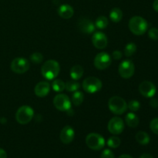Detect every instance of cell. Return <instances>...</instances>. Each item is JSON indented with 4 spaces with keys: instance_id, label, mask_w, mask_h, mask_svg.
Returning <instances> with one entry per match:
<instances>
[{
    "instance_id": "obj_24",
    "label": "cell",
    "mask_w": 158,
    "mask_h": 158,
    "mask_svg": "<svg viewBox=\"0 0 158 158\" xmlns=\"http://www.w3.org/2000/svg\"><path fill=\"white\" fill-rule=\"evenodd\" d=\"M65 86H66V83L61 80H55L52 82V87L53 90L57 93L63 92L65 89Z\"/></svg>"
},
{
    "instance_id": "obj_10",
    "label": "cell",
    "mask_w": 158,
    "mask_h": 158,
    "mask_svg": "<svg viewBox=\"0 0 158 158\" xmlns=\"http://www.w3.org/2000/svg\"><path fill=\"white\" fill-rule=\"evenodd\" d=\"M112 60L110 56L106 52H100L94 59V66L97 69L103 70L110 66Z\"/></svg>"
},
{
    "instance_id": "obj_13",
    "label": "cell",
    "mask_w": 158,
    "mask_h": 158,
    "mask_svg": "<svg viewBox=\"0 0 158 158\" xmlns=\"http://www.w3.org/2000/svg\"><path fill=\"white\" fill-rule=\"evenodd\" d=\"M77 27L78 29L83 33L90 34L95 31V25L91 20L86 18H80L77 22Z\"/></svg>"
},
{
    "instance_id": "obj_33",
    "label": "cell",
    "mask_w": 158,
    "mask_h": 158,
    "mask_svg": "<svg viewBox=\"0 0 158 158\" xmlns=\"http://www.w3.org/2000/svg\"><path fill=\"white\" fill-rule=\"evenodd\" d=\"M113 58L114 59V60H120V59L122 58V52H120V51L119 50H116V51H114L113 52Z\"/></svg>"
},
{
    "instance_id": "obj_26",
    "label": "cell",
    "mask_w": 158,
    "mask_h": 158,
    "mask_svg": "<svg viewBox=\"0 0 158 158\" xmlns=\"http://www.w3.org/2000/svg\"><path fill=\"white\" fill-rule=\"evenodd\" d=\"M80 87V84L76 81H68L65 86V89L68 92H75V91L78 90Z\"/></svg>"
},
{
    "instance_id": "obj_30",
    "label": "cell",
    "mask_w": 158,
    "mask_h": 158,
    "mask_svg": "<svg viewBox=\"0 0 158 158\" xmlns=\"http://www.w3.org/2000/svg\"><path fill=\"white\" fill-rule=\"evenodd\" d=\"M150 128L153 133L158 135V118H154L150 123Z\"/></svg>"
},
{
    "instance_id": "obj_38",
    "label": "cell",
    "mask_w": 158,
    "mask_h": 158,
    "mask_svg": "<svg viewBox=\"0 0 158 158\" xmlns=\"http://www.w3.org/2000/svg\"><path fill=\"white\" fill-rule=\"evenodd\" d=\"M119 158H133L131 155H128V154H123V155H120Z\"/></svg>"
},
{
    "instance_id": "obj_3",
    "label": "cell",
    "mask_w": 158,
    "mask_h": 158,
    "mask_svg": "<svg viewBox=\"0 0 158 158\" xmlns=\"http://www.w3.org/2000/svg\"><path fill=\"white\" fill-rule=\"evenodd\" d=\"M108 107L113 114L121 115L127 110V103L122 97L114 96L109 100Z\"/></svg>"
},
{
    "instance_id": "obj_37",
    "label": "cell",
    "mask_w": 158,
    "mask_h": 158,
    "mask_svg": "<svg viewBox=\"0 0 158 158\" xmlns=\"http://www.w3.org/2000/svg\"><path fill=\"white\" fill-rule=\"evenodd\" d=\"M139 158H153V156L150 154H143Z\"/></svg>"
},
{
    "instance_id": "obj_28",
    "label": "cell",
    "mask_w": 158,
    "mask_h": 158,
    "mask_svg": "<svg viewBox=\"0 0 158 158\" xmlns=\"http://www.w3.org/2000/svg\"><path fill=\"white\" fill-rule=\"evenodd\" d=\"M30 60L33 63H40L43 62V56L40 52H34L30 56Z\"/></svg>"
},
{
    "instance_id": "obj_11",
    "label": "cell",
    "mask_w": 158,
    "mask_h": 158,
    "mask_svg": "<svg viewBox=\"0 0 158 158\" xmlns=\"http://www.w3.org/2000/svg\"><path fill=\"white\" fill-rule=\"evenodd\" d=\"M107 128L110 133L114 135H118L124 130V123L120 117H114L108 123Z\"/></svg>"
},
{
    "instance_id": "obj_34",
    "label": "cell",
    "mask_w": 158,
    "mask_h": 158,
    "mask_svg": "<svg viewBox=\"0 0 158 158\" xmlns=\"http://www.w3.org/2000/svg\"><path fill=\"white\" fill-rule=\"evenodd\" d=\"M150 105L152 106L153 108H157L158 107V100L156 98L151 99V100L150 101Z\"/></svg>"
},
{
    "instance_id": "obj_23",
    "label": "cell",
    "mask_w": 158,
    "mask_h": 158,
    "mask_svg": "<svg viewBox=\"0 0 158 158\" xmlns=\"http://www.w3.org/2000/svg\"><path fill=\"white\" fill-rule=\"evenodd\" d=\"M108 24H109V21L106 16H100L96 20L95 26L99 29H103L107 27Z\"/></svg>"
},
{
    "instance_id": "obj_12",
    "label": "cell",
    "mask_w": 158,
    "mask_h": 158,
    "mask_svg": "<svg viewBox=\"0 0 158 158\" xmlns=\"http://www.w3.org/2000/svg\"><path fill=\"white\" fill-rule=\"evenodd\" d=\"M139 91L142 96L148 98L153 97L156 94L157 88L153 83L150 81H143L139 86Z\"/></svg>"
},
{
    "instance_id": "obj_5",
    "label": "cell",
    "mask_w": 158,
    "mask_h": 158,
    "mask_svg": "<svg viewBox=\"0 0 158 158\" xmlns=\"http://www.w3.org/2000/svg\"><path fill=\"white\" fill-rule=\"evenodd\" d=\"M86 143L91 150L100 151L105 146V140L100 134L91 133L86 136Z\"/></svg>"
},
{
    "instance_id": "obj_25",
    "label": "cell",
    "mask_w": 158,
    "mask_h": 158,
    "mask_svg": "<svg viewBox=\"0 0 158 158\" xmlns=\"http://www.w3.org/2000/svg\"><path fill=\"white\" fill-rule=\"evenodd\" d=\"M137 51V46L135 43H130L126 46L124 49V54L126 56L129 57L134 55Z\"/></svg>"
},
{
    "instance_id": "obj_1",
    "label": "cell",
    "mask_w": 158,
    "mask_h": 158,
    "mask_svg": "<svg viewBox=\"0 0 158 158\" xmlns=\"http://www.w3.org/2000/svg\"><path fill=\"white\" fill-rule=\"evenodd\" d=\"M60 71V64L57 61L49 60L45 62L41 68V73L44 78L52 80L57 77Z\"/></svg>"
},
{
    "instance_id": "obj_31",
    "label": "cell",
    "mask_w": 158,
    "mask_h": 158,
    "mask_svg": "<svg viewBox=\"0 0 158 158\" xmlns=\"http://www.w3.org/2000/svg\"><path fill=\"white\" fill-rule=\"evenodd\" d=\"M148 35L153 40H158V29L151 28L148 31Z\"/></svg>"
},
{
    "instance_id": "obj_2",
    "label": "cell",
    "mask_w": 158,
    "mask_h": 158,
    "mask_svg": "<svg viewBox=\"0 0 158 158\" xmlns=\"http://www.w3.org/2000/svg\"><path fill=\"white\" fill-rule=\"evenodd\" d=\"M148 23L145 19L141 16H134L130 19L129 29L132 33L136 35H143L147 32Z\"/></svg>"
},
{
    "instance_id": "obj_29",
    "label": "cell",
    "mask_w": 158,
    "mask_h": 158,
    "mask_svg": "<svg viewBox=\"0 0 158 158\" xmlns=\"http://www.w3.org/2000/svg\"><path fill=\"white\" fill-rule=\"evenodd\" d=\"M127 107L131 110L133 112H136V111L138 110L140 107V104L137 100H131L129 102L127 105Z\"/></svg>"
},
{
    "instance_id": "obj_16",
    "label": "cell",
    "mask_w": 158,
    "mask_h": 158,
    "mask_svg": "<svg viewBox=\"0 0 158 158\" xmlns=\"http://www.w3.org/2000/svg\"><path fill=\"white\" fill-rule=\"evenodd\" d=\"M50 91V85L47 82L42 81L37 83L34 89L35 94L39 97H44L49 94Z\"/></svg>"
},
{
    "instance_id": "obj_7",
    "label": "cell",
    "mask_w": 158,
    "mask_h": 158,
    "mask_svg": "<svg viewBox=\"0 0 158 158\" xmlns=\"http://www.w3.org/2000/svg\"><path fill=\"white\" fill-rule=\"evenodd\" d=\"M10 67L15 73L23 74L29 70L30 65H29V62L27 59L18 57L12 60Z\"/></svg>"
},
{
    "instance_id": "obj_35",
    "label": "cell",
    "mask_w": 158,
    "mask_h": 158,
    "mask_svg": "<svg viewBox=\"0 0 158 158\" xmlns=\"http://www.w3.org/2000/svg\"><path fill=\"white\" fill-rule=\"evenodd\" d=\"M0 158H7V154L2 148H0Z\"/></svg>"
},
{
    "instance_id": "obj_19",
    "label": "cell",
    "mask_w": 158,
    "mask_h": 158,
    "mask_svg": "<svg viewBox=\"0 0 158 158\" xmlns=\"http://www.w3.org/2000/svg\"><path fill=\"white\" fill-rule=\"evenodd\" d=\"M83 68L80 65H76L73 66L70 69V77L73 80H78L83 77Z\"/></svg>"
},
{
    "instance_id": "obj_36",
    "label": "cell",
    "mask_w": 158,
    "mask_h": 158,
    "mask_svg": "<svg viewBox=\"0 0 158 158\" xmlns=\"http://www.w3.org/2000/svg\"><path fill=\"white\" fill-rule=\"evenodd\" d=\"M153 8L156 12H158V0H155L153 3Z\"/></svg>"
},
{
    "instance_id": "obj_4",
    "label": "cell",
    "mask_w": 158,
    "mask_h": 158,
    "mask_svg": "<svg viewBox=\"0 0 158 158\" xmlns=\"http://www.w3.org/2000/svg\"><path fill=\"white\" fill-rule=\"evenodd\" d=\"M34 111L29 106H23L19 108L15 114V120L20 124H27L32 120Z\"/></svg>"
},
{
    "instance_id": "obj_17",
    "label": "cell",
    "mask_w": 158,
    "mask_h": 158,
    "mask_svg": "<svg viewBox=\"0 0 158 158\" xmlns=\"http://www.w3.org/2000/svg\"><path fill=\"white\" fill-rule=\"evenodd\" d=\"M58 14L60 17L65 19H69L73 15L74 10L71 6L68 4H63L59 7Z\"/></svg>"
},
{
    "instance_id": "obj_9",
    "label": "cell",
    "mask_w": 158,
    "mask_h": 158,
    "mask_svg": "<svg viewBox=\"0 0 158 158\" xmlns=\"http://www.w3.org/2000/svg\"><path fill=\"white\" fill-rule=\"evenodd\" d=\"M55 107L60 111H68L71 108V101L65 94H58L53 99Z\"/></svg>"
},
{
    "instance_id": "obj_18",
    "label": "cell",
    "mask_w": 158,
    "mask_h": 158,
    "mask_svg": "<svg viewBox=\"0 0 158 158\" xmlns=\"http://www.w3.org/2000/svg\"><path fill=\"white\" fill-rule=\"evenodd\" d=\"M125 120H126L127 124L131 128L137 127L140 122L138 117L134 113H129L127 114L125 117Z\"/></svg>"
},
{
    "instance_id": "obj_15",
    "label": "cell",
    "mask_w": 158,
    "mask_h": 158,
    "mask_svg": "<svg viewBox=\"0 0 158 158\" xmlns=\"http://www.w3.org/2000/svg\"><path fill=\"white\" fill-rule=\"evenodd\" d=\"M75 132L70 126H66L62 129L60 134V140L65 144H69L73 140Z\"/></svg>"
},
{
    "instance_id": "obj_32",
    "label": "cell",
    "mask_w": 158,
    "mask_h": 158,
    "mask_svg": "<svg viewBox=\"0 0 158 158\" xmlns=\"http://www.w3.org/2000/svg\"><path fill=\"white\" fill-rule=\"evenodd\" d=\"M100 158H114V154L112 151L109 149H106L102 152Z\"/></svg>"
},
{
    "instance_id": "obj_8",
    "label": "cell",
    "mask_w": 158,
    "mask_h": 158,
    "mask_svg": "<svg viewBox=\"0 0 158 158\" xmlns=\"http://www.w3.org/2000/svg\"><path fill=\"white\" fill-rule=\"evenodd\" d=\"M135 71L134 63L130 60H123L119 66V73L123 79H129L133 77Z\"/></svg>"
},
{
    "instance_id": "obj_6",
    "label": "cell",
    "mask_w": 158,
    "mask_h": 158,
    "mask_svg": "<svg viewBox=\"0 0 158 158\" xmlns=\"http://www.w3.org/2000/svg\"><path fill=\"white\" fill-rule=\"evenodd\" d=\"M83 88L86 93L95 94L101 89L102 82L98 78L94 77H87L83 82Z\"/></svg>"
},
{
    "instance_id": "obj_27",
    "label": "cell",
    "mask_w": 158,
    "mask_h": 158,
    "mask_svg": "<svg viewBox=\"0 0 158 158\" xmlns=\"http://www.w3.org/2000/svg\"><path fill=\"white\" fill-rule=\"evenodd\" d=\"M120 139L116 136L110 137L107 140V145L110 148H117L120 145Z\"/></svg>"
},
{
    "instance_id": "obj_22",
    "label": "cell",
    "mask_w": 158,
    "mask_h": 158,
    "mask_svg": "<svg viewBox=\"0 0 158 158\" xmlns=\"http://www.w3.org/2000/svg\"><path fill=\"white\" fill-rule=\"evenodd\" d=\"M84 96L80 91H75L72 96V102L74 106H80L83 102Z\"/></svg>"
},
{
    "instance_id": "obj_21",
    "label": "cell",
    "mask_w": 158,
    "mask_h": 158,
    "mask_svg": "<svg viewBox=\"0 0 158 158\" xmlns=\"http://www.w3.org/2000/svg\"><path fill=\"white\" fill-rule=\"evenodd\" d=\"M110 18L114 23H119L123 18V12L119 8H114L110 12Z\"/></svg>"
},
{
    "instance_id": "obj_20",
    "label": "cell",
    "mask_w": 158,
    "mask_h": 158,
    "mask_svg": "<svg viewBox=\"0 0 158 158\" xmlns=\"http://www.w3.org/2000/svg\"><path fill=\"white\" fill-rule=\"evenodd\" d=\"M135 139L141 145H147L149 143L151 138L150 136L148 135V133L144 131H139L135 136Z\"/></svg>"
},
{
    "instance_id": "obj_14",
    "label": "cell",
    "mask_w": 158,
    "mask_h": 158,
    "mask_svg": "<svg viewBox=\"0 0 158 158\" xmlns=\"http://www.w3.org/2000/svg\"><path fill=\"white\" fill-rule=\"evenodd\" d=\"M92 43L97 49H105L106 46H107V37H106V35L103 32H95L92 36Z\"/></svg>"
}]
</instances>
